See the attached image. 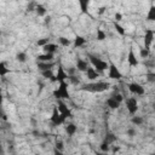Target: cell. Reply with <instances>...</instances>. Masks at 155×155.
<instances>
[{
	"label": "cell",
	"mask_w": 155,
	"mask_h": 155,
	"mask_svg": "<svg viewBox=\"0 0 155 155\" xmlns=\"http://www.w3.org/2000/svg\"><path fill=\"white\" fill-rule=\"evenodd\" d=\"M110 87V84L107 81H97V82H91L86 84L82 87H80L81 91H87V92H104Z\"/></svg>",
	"instance_id": "cell-1"
},
{
	"label": "cell",
	"mask_w": 155,
	"mask_h": 155,
	"mask_svg": "<svg viewBox=\"0 0 155 155\" xmlns=\"http://www.w3.org/2000/svg\"><path fill=\"white\" fill-rule=\"evenodd\" d=\"M53 97L57 99V101H62V99H69L70 98V94H69V91H68V84L65 81H61L59 82V86L53 91Z\"/></svg>",
	"instance_id": "cell-2"
},
{
	"label": "cell",
	"mask_w": 155,
	"mask_h": 155,
	"mask_svg": "<svg viewBox=\"0 0 155 155\" xmlns=\"http://www.w3.org/2000/svg\"><path fill=\"white\" fill-rule=\"evenodd\" d=\"M88 56V58H90V62H91V64L93 65V69L97 71V73H102V71H104V70H107L108 68H109V63H107L105 61H103V59H101V58H97V57H94V56H92V54H87Z\"/></svg>",
	"instance_id": "cell-3"
},
{
	"label": "cell",
	"mask_w": 155,
	"mask_h": 155,
	"mask_svg": "<svg viewBox=\"0 0 155 155\" xmlns=\"http://www.w3.org/2000/svg\"><path fill=\"white\" fill-rule=\"evenodd\" d=\"M57 109H58L59 114H61L64 119L73 117V113L70 111V109L67 107V104H65L63 101H58V102H57Z\"/></svg>",
	"instance_id": "cell-4"
},
{
	"label": "cell",
	"mask_w": 155,
	"mask_h": 155,
	"mask_svg": "<svg viewBox=\"0 0 155 155\" xmlns=\"http://www.w3.org/2000/svg\"><path fill=\"white\" fill-rule=\"evenodd\" d=\"M50 121H51V124H52L53 126H59V125L64 124L65 119L59 114V111H58L57 107H53V111H52V116H51Z\"/></svg>",
	"instance_id": "cell-5"
},
{
	"label": "cell",
	"mask_w": 155,
	"mask_h": 155,
	"mask_svg": "<svg viewBox=\"0 0 155 155\" xmlns=\"http://www.w3.org/2000/svg\"><path fill=\"white\" fill-rule=\"evenodd\" d=\"M109 73H108V76L110 78V79H113V80H120L121 78H122V75H121V73H120V70L116 68V65L114 64V63H109Z\"/></svg>",
	"instance_id": "cell-6"
},
{
	"label": "cell",
	"mask_w": 155,
	"mask_h": 155,
	"mask_svg": "<svg viewBox=\"0 0 155 155\" xmlns=\"http://www.w3.org/2000/svg\"><path fill=\"white\" fill-rule=\"evenodd\" d=\"M126 108H127V110H128V113L131 115H134L137 113V110H138V102H137V99L134 97L128 98L126 101Z\"/></svg>",
	"instance_id": "cell-7"
},
{
	"label": "cell",
	"mask_w": 155,
	"mask_h": 155,
	"mask_svg": "<svg viewBox=\"0 0 155 155\" xmlns=\"http://www.w3.org/2000/svg\"><path fill=\"white\" fill-rule=\"evenodd\" d=\"M127 87H128V90L133 93V94H137V96H142V94H144V87L142 86V85H139V84H137V82H131V84H128L127 85Z\"/></svg>",
	"instance_id": "cell-8"
},
{
	"label": "cell",
	"mask_w": 155,
	"mask_h": 155,
	"mask_svg": "<svg viewBox=\"0 0 155 155\" xmlns=\"http://www.w3.org/2000/svg\"><path fill=\"white\" fill-rule=\"evenodd\" d=\"M153 40H154V30L153 29H145V36H144V45H145V47L144 48L149 50Z\"/></svg>",
	"instance_id": "cell-9"
},
{
	"label": "cell",
	"mask_w": 155,
	"mask_h": 155,
	"mask_svg": "<svg viewBox=\"0 0 155 155\" xmlns=\"http://www.w3.org/2000/svg\"><path fill=\"white\" fill-rule=\"evenodd\" d=\"M65 79H68V74L65 73L63 65L59 63V64H58V71H57V75L54 76V79H53V81L61 82V81H65Z\"/></svg>",
	"instance_id": "cell-10"
},
{
	"label": "cell",
	"mask_w": 155,
	"mask_h": 155,
	"mask_svg": "<svg viewBox=\"0 0 155 155\" xmlns=\"http://www.w3.org/2000/svg\"><path fill=\"white\" fill-rule=\"evenodd\" d=\"M127 61H128V64H130V67H137V65L139 64L138 59L136 58V54H134V52H133V48H132V46H131V47H130V50H128Z\"/></svg>",
	"instance_id": "cell-11"
},
{
	"label": "cell",
	"mask_w": 155,
	"mask_h": 155,
	"mask_svg": "<svg viewBox=\"0 0 155 155\" xmlns=\"http://www.w3.org/2000/svg\"><path fill=\"white\" fill-rule=\"evenodd\" d=\"M54 67L53 62H39L38 63V69L40 71H46V70H51Z\"/></svg>",
	"instance_id": "cell-12"
},
{
	"label": "cell",
	"mask_w": 155,
	"mask_h": 155,
	"mask_svg": "<svg viewBox=\"0 0 155 155\" xmlns=\"http://www.w3.org/2000/svg\"><path fill=\"white\" fill-rule=\"evenodd\" d=\"M44 51L46 52V53H51V54H53L57 50H58V46L56 45V44H52V42H48L47 45H45L44 47Z\"/></svg>",
	"instance_id": "cell-13"
},
{
	"label": "cell",
	"mask_w": 155,
	"mask_h": 155,
	"mask_svg": "<svg viewBox=\"0 0 155 155\" xmlns=\"http://www.w3.org/2000/svg\"><path fill=\"white\" fill-rule=\"evenodd\" d=\"M87 68H88V65H87V62H86V61H84V59H81V58H78V59H76V69H78V70H80V71H86Z\"/></svg>",
	"instance_id": "cell-14"
},
{
	"label": "cell",
	"mask_w": 155,
	"mask_h": 155,
	"mask_svg": "<svg viewBox=\"0 0 155 155\" xmlns=\"http://www.w3.org/2000/svg\"><path fill=\"white\" fill-rule=\"evenodd\" d=\"M86 75H87V78L90 79V80H96L98 76H99V74L93 69V68H87V70H86Z\"/></svg>",
	"instance_id": "cell-15"
},
{
	"label": "cell",
	"mask_w": 155,
	"mask_h": 155,
	"mask_svg": "<svg viewBox=\"0 0 155 155\" xmlns=\"http://www.w3.org/2000/svg\"><path fill=\"white\" fill-rule=\"evenodd\" d=\"M86 44V39L85 38H82V36H80V35H76L75 36V39H74V47L76 48V47H80V46H82V45H85Z\"/></svg>",
	"instance_id": "cell-16"
},
{
	"label": "cell",
	"mask_w": 155,
	"mask_h": 155,
	"mask_svg": "<svg viewBox=\"0 0 155 155\" xmlns=\"http://www.w3.org/2000/svg\"><path fill=\"white\" fill-rule=\"evenodd\" d=\"M120 104H121V103L116 102L113 97H109V98L107 99V105H108L110 109H117V108L120 107Z\"/></svg>",
	"instance_id": "cell-17"
},
{
	"label": "cell",
	"mask_w": 155,
	"mask_h": 155,
	"mask_svg": "<svg viewBox=\"0 0 155 155\" xmlns=\"http://www.w3.org/2000/svg\"><path fill=\"white\" fill-rule=\"evenodd\" d=\"M116 139H117V138H116V136H115L114 133H107V134H105V138H104V140H103V143L110 145V144L114 143Z\"/></svg>",
	"instance_id": "cell-18"
},
{
	"label": "cell",
	"mask_w": 155,
	"mask_h": 155,
	"mask_svg": "<svg viewBox=\"0 0 155 155\" xmlns=\"http://www.w3.org/2000/svg\"><path fill=\"white\" fill-rule=\"evenodd\" d=\"M36 58H38V61H39V62H51V61H52V58H53V54H51V53L39 54Z\"/></svg>",
	"instance_id": "cell-19"
},
{
	"label": "cell",
	"mask_w": 155,
	"mask_h": 155,
	"mask_svg": "<svg viewBox=\"0 0 155 155\" xmlns=\"http://www.w3.org/2000/svg\"><path fill=\"white\" fill-rule=\"evenodd\" d=\"M65 131H67L68 136H74V134H75V132L78 131V127H76L74 124H69V125H67Z\"/></svg>",
	"instance_id": "cell-20"
},
{
	"label": "cell",
	"mask_w": 155,
	"mask_h": 155,
	"mask_svg": "<svg viewBox=\"0 0 155 155\" xmlns=\"http://www.w3.org/2000/svg\"><path fill=\"white\" fill-rule=\"evenodd\" d=\"M88 1L87 0H80L79 1V5H80V7H81V12L82 13H87L88 15V11H87V7H88Z\"/></svg>",
	"instance_id": "cell-21"
},
{
	"label": "cell",
	"mask_w": 155,
	"mask_h": 155,
	"mask_svg": "<svg viewBox=\"0 0 155 155\" xmlns=\"http://www.w3.org/2000/svg\"><path fill=\"white\" fill-rule=\"evenodd\" d=\"M35 11H36V13H38V16H39V17H42V16H45V15H46V8H45L42 5H40V4H38V5H36Z\"/></svg>",
	"instance_id": "cell-22"
},
{
	"label": "cell",
	"mask_w": 155,
	"mask_h": 155,
	"mask_svg": "<svg viewBox=\"0 0 155 155\" xmlns=\"http://www.w3.org/2000/svg\"><path fill=\"white\" fill-rule=\"evenodd\" d=\"M113 24H114V28H115V30H116V31H117V33H119L121 36H124V35L126 34V30L124 29V27H122V25H120L117 22H115V21H114V23H113Z\"/></svg>",
	"instance_id": "cell-23"
},
{
	"label": "cell",
	"mask_w": 155,
	"mask_h": 155,
	"mask_svg": "<svg viewBox=\"0 0 155 155\" xmlns=\"http://www.w3.org/2000/svg\"><path fill=\"white\" fill-rule=\"evenodd\" d=\"M147 19H148V21H154V19H155V6H154V5L150 6L149 12H148V15H147Z\"/></svg>",
	"instance_id": "cell-24"
},
{
	"label": "cell",
	"mask_w": 155,
	"mask_h": 155,
	"mask_svg": "<svg viewBox=\"0 0 155 155\" xmlns=\"http://www.w3.org/2000/svg\"><path fill=\"white\" fill-rule=\"evenodd\" d=\"M8 73H10V69L6 68L5 62H0V76H5Z\"/></svg>",
	"instance_id": "cell-25"
},
{
	"label": "cell",
	"mask_w": 155,
	"mask_h": 155,
	"mask_svg": "<svg viewBox=\"0 0 155 155\" xmlns=\"http://www.w3.org/2000/svg\"><path fill=\"white\" fill-rule=\"evenodd\" d=\"M58 41H59V44H61L62 46H64V47H68V46L71 45V41H70L68 38H64V36L58 38Z\"/></svg>",
	"instance_id": "cell-26"
},
{
	"label": "cell",
	"mask_w": 155,
	"mask_h": 155,
	"mask_svg": "<svg viewBox=\"0 0 155 155\" xmlns=\"http://www.w3.org/2000/svg\"><path fill=\"white\" fill-rule=\"evenodd\" d=\"M16 59L19 62V63H24L27 61V53L25 52H18L16 54Z\"/></svg>",
	"instance_id": "cell-27"
},
{
	"label": "cell",
	"mask_w": 155,
	"mask_h": 155,
	"mask_svg": "<svg viewBox=\"0 0 155 155\" xmlns=\"http://www.w3.org/2000/svg\"><path fill=\"white\" fill-rule=\"evenodd\" d=\"M143 117H140V116H132V119H131V122L133 124V125H137V126H139V125H142L143 124Z\"/></svg>",
	"instance_id": "cell-28"
},
{
	"label": "cell",
	"mask_w": 155,
	"mask_h": 155,
	"mask_svg": "<svg viewBox=\"0 0 155 155\" xmlns=\"http://www.w3.org/2000/svg\"><path fill=\"white\" fill-rule=\"evenodd\" d=\"M41 74H42V76H44V78H46V79H50L51 81H53V79H54V75H53L52 70H46V71H41Z\"/></svg>",
	"instance_id": "cell-29"
},
{
	"label": "cell",
	"mask_w": 155,
	"mask_h": 155,
	"mask_svg": "<svg viewBox=\"0 0 155 155\" xmlns=\"http://www.w3.org/2000/svg\"><path fill=\"white\" fill-rule=\"evenodd\" d=\"M105 38H107V34H105V33H104L102 29H97V40L103 41Z\"/></svg>",
	"instance_id": "cell-30"
},
{
	"label": "cell",
	"mask_w": 155,
	"mask_h": 155,
	"mask_svg": "<svg viewBox=\"0 0 155 155\" xmlns=\"http://www.w3.org/2000/svg\"><path fill=\"white\" fill-rule=\"evenodd\" d=\"M68 80H69L73 85H79V84H80V79L76 78L75 75H70V76H68Z\"/></svg>",
	"instance_id": "cell-31"
},
{
	"label": "cell",
	"mask_w": 155,
	"mask_h": 155,
	"mask_svg": "<svg viewBox=\"0 0 155 155\" xmlns=\"http://www.w3.org/2000/svg\"><path fill=\"white\" fill-rule=\"evenodd\" d=\"M50 42V39L48 38H44V39H40V40H38V46H41V47H44L45 45H47Z\"/></svg>",
	"instance_id": "cell-32"
},
{
	"label": "cell",
	"mask_w": 155,
	"mask_h": 155,
	"mask_svg": "<svg viewBox=\"0 0 155 155\" xmlns=\"http://www.w3.org/2000/svg\"><path fill=\"white\" fill-rule=\"evenodd\" d=\"M139 54H140L142 58H148V56H149V50H147V48H140Z\"/></svg>",
	"instance_id": "cell-33"
},
{
	"label": "cell",
	"mask_w": 155,
	"mask_h": 155,
	"mask_svg": "<svg viewBox=\"0 0 155 155\" xmlns=\"http://www.w3.org/2000/svg\"><path fill=\"white\" fill-rule=\"evenodd\" d=\"M147 80L150 81V82H154L155 81V74L154 73H148L147 74Z\"/></svg>",
	"instance_id": "cell-34"
},
{
	"label": "cell",
	"mask_w": 155,
	"mask_h": 155,
	"mask_svg": "<svg viewBox=\"0 0 155 155\" xmlns=\"http://www.w3.org/2000/svg\"><path fill=\"white\" fill-rule=\"evenodd\" d=\"M101 150H102L103 153L109 151V145H108V144H105V143H102V144H101Z\"/></svg>",
	"instance_id": "cell-35"
},
{
	"label": "cell",
	"mask_w": 155,
	"mask_h": 155,
	"mask_svg": "<svg viewBox=\"0 0 155 155\" xmlns=\"http://www.w3.org/2000/svg\"><path fill=\"white\" fill-rule=\"evenodd\" d=\"M116 102H119V103H121L122 101H124V98H122V96L121 94H114V96H111Z\"/></svg>",
	"instance_id": "cell-36"
},
{
	"label": "cell",
	"mask_w": 155,
	"mask_h": 155,
	"mask_svg": "<svg viewBox=\"0 0 155 155\" xmlns=\"http://www.w3.org/2000/svg\"><path fill=\"white\" fill-rule=\"evenodd\" d=\"M127 134H128L130 137L136 136V130H134V128H128V130H127Z\"/></svg>",
	"instance_id": "cell-37"
},
{
	"label": "cell",
	"mask_w": 155,
	"mask_h": 155,
	"mask_svg": "<svg viewBox=\"0 0 155 155\" xmlns=\"http://www.w3.org/2000/svg\"><path fill=\"white\" fill-rule=\"evenodd\" d=\"M56 149L62 151V149H63V144H62L61 140H57V142H56Z\"/></svg>",
	"instance_id": "cell-38"
},
{
	"label": "cell",
	"mask_w": 155,
	"mask_h": 155,
	"mask_svg": "<svg viewBox=\"0 0 155 155\" xmlns=\"http://www.w3.org/2000/svg\"><path fill=\"white\" fill-rule=\"evenodd\" d=\"M36 5H38V4H35V2H31V4L28 6V11H33V10H35Z\"/></svg>",
	"instance_id": "cell-39"
},
{
	"label": "cell",
	"mask_w": 155,
	"mask_h": 155,
	"mask_svg": "<svg viewBox=\"0 0 155 155\" xmlns=\"http://www.w3.org/2000/svg\"><path fill=\"white\" fill-rule=\"evenodd\" d=\"M121 18H122V15H121V13H119V12H116V13H115V19H116L115 22L121 21Z\"/></svg>",
	"instance_id": "cell-40"
},
{
	"label": "cell",
	"mask_w": 155,
	"mask_h": 155,
	"mask_svg": "<svg viewBox=\"0 0 155 155\" xmlns=\"http://www.w3.org/2000/svg\"><path fill=\"white\" fill-rule=\"evenodd\" d=\"M53 155H64V154H63L61 150H57V149L54 148V150H53Z\"/></svg>",
	"instance_id": "cell-41"
},
{
	"label": "cell",
	"mask_w": 155,
	"mask_h": 155,
	"mask_svg": "<svg viewBox=\"0 0 155 155\" xmlns=\"http://www.w3.org/2000/svg\"><path fill=\"white\" fill-rule=\"evenodd\" d=\"M104 10H105V8H104V7H102V8H101V10H99V13H101V15H102V13H103V12H104Z\"/></svg>",
	"instance_id": "cell-42"
},
{
	"label": "cell",
	"mask_w": 155,
	"mask_h": 155,
	"mask_svg": "<svg viewBox=\"0 0 155 155\" xmlns=\"http://www.w3.org/2000/svg\"><path fill=\"white\" fill-rule=\"evenodd\" d=\"M50 19H51V17H50V16H48V17H46V23H47V22H50Z\"/></svg>",
	"instance_id": "cell-43"
},
{
	"label": "cell",
	"mask_w": 155,
	"mask_h": 155,
	"mask_svg": "<svg viewBox=\"0 0 155 155\" xmlns=\"http://www.w3.org/2000/svg\"><path fill=\"white\" fill-rule=\"evenodd\" d=\"M96 155H107V154H103V153H96Z\"/></svg>",
	"instance_id": "cell-44"
}]
</instances>
